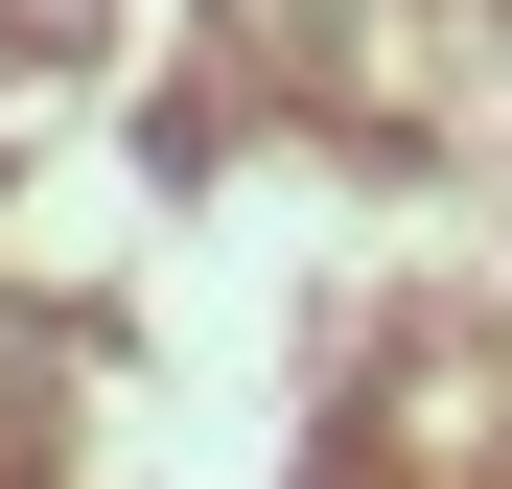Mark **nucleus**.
Instances as JSON below:
<instances>
[]
</instances>
